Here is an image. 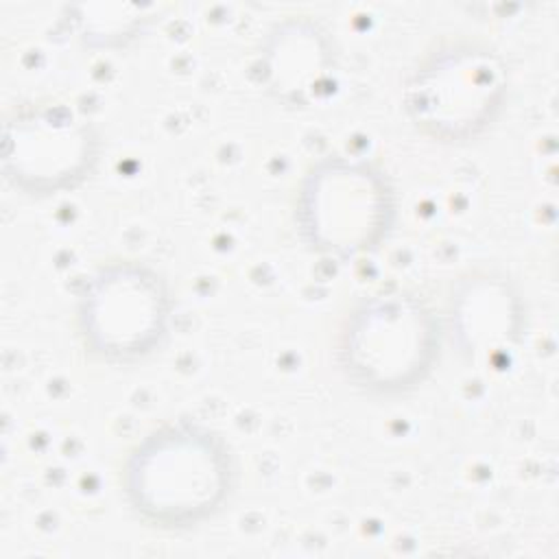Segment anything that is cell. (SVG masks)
Returning <instances> with one entry per match:
<instances>
[{
    "label": "cell",
    "mask_w": 559,
    "mask_h": 559,
    "mask_svg": "<svg viewBox=\"0 0 559 559\" xmlns=\"http://www.w3.org/2000/svg\"><path fill=\"white\" fill-rule=\"evenodd\" d=\"M229 474V456L210 432L166 428L133 454L127 493L146 522L183 528L212 515L227 493Z\"/></svg>",
    "instance_id": "obj_1"
},
{
    "label": "cell",
    "mask_w": 559,
    "mask_h": 559,
    "mask_svg": "<svg viewBox=\"0 0 559 559\" xmlns=\"http://www.w3.org/2000/svg\"><path fill=\"white\" fill-rule=\"evenodd\" d=\"M430 349L428 317L404 299L376 301L365 308L347 334V358L378 386L406 382Z\"/></svg>",
    "instance_id": "obj_2"
},
{
    "label": "cell",
    "mask_w": 559,
    "mask_h": 559,
    "mask_svg": "<svg viewBox=\"0 0 559 559\" xmlns=\"http://www.w3.org/2000/svg\"><path fill=\"white\" fill-rule=\"evenodd\" d=\"M500 70L487 57L435 63L411 87V109L437 135L474 131L500 96Z\"/></svg>",
    "instance_id": "obj_3"
},
{
    "label": "cell",
    "mask_w": 559,
    "mask_h": 559,
    "mask_svg": "<svg viewBox=\"0 0 559 559\" xmlns=\"http://www.w3.org/2000/svg\"><path fill=\"white\" fill-rule=\"evenodd\" d=\"M92 334L107 352H135L144 347L162 321V295L142 275L118 273L103 280L92 295Z\"/></svg>",
    "instance_id": "obj_4"
}]
</instances>
